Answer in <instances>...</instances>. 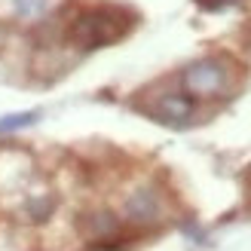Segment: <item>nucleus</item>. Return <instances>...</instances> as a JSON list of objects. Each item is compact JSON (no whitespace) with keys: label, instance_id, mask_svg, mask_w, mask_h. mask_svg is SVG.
<instances>
[{"label":"nucleus","instance_id":"nucleus-1","mask_svg":"<svg viewBox=\"0 0 251 251\" xmlns=\"http://www.w3.org/2000/svg\"><path fill=\"white\" fill-rule=\"evenodd\" d=\"M126 34V25L120 22V16L114 9H92L71 25V40L83 46V49H98L114 43L117 37Z\"/></svg>","mask_w":251,"mask_h":251},{"label":"nucleus","instance_id":"nucleus-2","mask_svg":"<svg viewBox=\"0 0 251 251\" xmlns=\"http://www.w3.org/2000/svg\"><path fill=\"white\" fill-rule=\"evenodd\" d=\"M227 80H230V71L221 58H199L181 77L184 92L190 98H215L227 89Z\"/></svg>","mask_w":251,"mask_h":251},{"label":"nucleus","instance_id":"nucleus-3","mask_svg":"<svg viewBox=\"0 0 251 251\" xmlns=\"http://www.w3.org/2000/svg\"><path fill=\"white\" fill-rule=\"evenodd\" d=\"M126 218L138 227H150V224L162 221V196L153 187H141L126 199Z\"/></svg>","mask_w":251,"mask_h":251},{"label":"nucleus","instance_id":"nucleus-4","mask_svg":"<svg viewBox=\"0 0 251 251\" xmlns=\"http://www.w3.org/2000/svg\"><path fill=\"white\" fill-rule=\"evenodd\" d=\"M193 110H196V104H193V98L187 95V92H169V95H162L159 98V104H156V120L159 123H172V126H181V123H187L193 117Z\"/></svg>","mask_w":251,"mask_h":251},{"label":"nucleus","instance_id":"nucleus-5","mask_svg":"<svg viewBox=\"0 0 251 251\" xmlns=\"http://www.w3.org/2000/svg\"><path fill=\"white\" fill-rule=\"evenodd\" d=\"M83 230L92 239H107V236H114L120 230V218L114 211H92V215L83 218Z\"/></svg>","mask_w":251,"mask_h":251},{"label":"nucleus","instance_id":"nucleus-6","mask_svg":"<svg viewBox=\"0 0 251 251\" xmlns=\"http://www.w3.org/2000/svg\"><path fill=\"white\" fill-rule=\"evenodd\" d=\"M37 120H40V114H37V110H25V114H9V117L0 120V135H9V132L28 129V126H34Z\"/></svg>","mask_w":251,"mask_h":251},{"label":"nucleus","instance_id":"nucleus-7","mask_svg":"<svg viewBox=\"0 0 251 251\" xmlns=\"http://www.w3.org/2000/svg\"><path fill=\"white\" fill-rule=\"evenodd\" d=\"M52 211H55V199L52 196H37V199H31V202H28L31 221H46Z\"/></svg>","mask_w":251,"mask_h":251},{"label":"nucleus","instance_id":"nucleus-8","mask_svg":"<svg viewBox=\"0 0 251 251\" xmlns=\"http://www.w3.org/2000/svg\"><path fill=\"white\" fill-rule=\"evenodd\" d=\"M12 6L22 19H40L46 12V0H12Z\"/></svg>","mask_w":251,"mask_h":251}]
</instances>
